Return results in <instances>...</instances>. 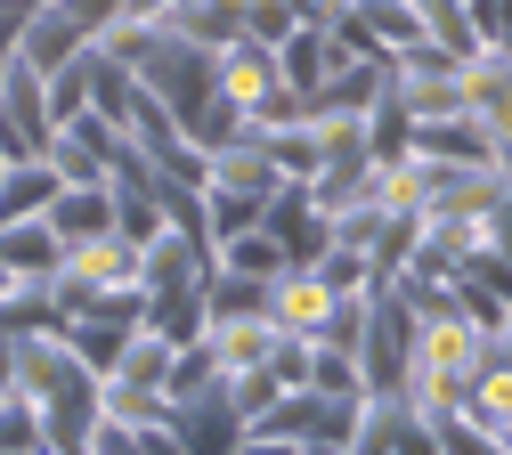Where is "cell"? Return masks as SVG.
Returning a JSON list of instances; mask_svg holds the SVG:
<instances>
[{
  "label": "cell",
  "mask_w": 512,
  "mask_h": 455,
  "mask_svg": "<svg viewBox=\"0 0 512 455\" xmlns=\"http://www.w3.org/2000/svg\"><path fill=\"white\" fill-rule=\"evenodd\" d=\"M106 49L139 74V90H147V98H163V114H171L179 130L220 98V82H212V57H220V49L187 41V33H171V25H114V33H106Z\"/></svg>",
  "instance_id": "6da1fadb"
},
{
  "label": "cell",
  "mask_w": 512,
  "mask_h": 455,
  "mask_svg": "<svg viewBox=\"0 0 512 455\" xmlns=\"http://www.w3.org/2000/svg\"><path fill=\"white\" fill-rule=\"evenodd\" d=\"M488 366V334L464 317V301L456 309H439V317H423L415 325V358H407V399L423 407V415H447L464 399V382Z\"/></svg>",
  "instance_id": "7a4b0ae2"
},
{
  "label": "cell",
  "mask_w": 512,
  "mask_h": 455,
  "mask_svg": "<svg viewBox=\"0 0 512 455\" xmlns=\"http://www.w3.org/2000/svg\"><path fill=\"white\" fill-rule=\"evenodd\" d=\"M277 187H285V171L269 163L261 139L220 147L212 171H204V220H212V244H220V236H244V228H261L269 204H277Z\"/></svg>",
  "instance_id": "3957f363"
},
{
  "label": "cell",
  "mask_w": 512,
  "mask_h": 455,
  "mask_svg": "<svg viewBox=\"0 0 512 455\" xmlns=\"http://www.w3.org/2000/svg\"><path fill=\"white\" fill-rule=\"evenodd\" d=\"M171 366H179V342H163V334H139L122 342V358L98 374V399H106V415H122V423H163L171 415Z\"/></svg>",
  "instance_id": "277c9868"
},
{
  "label": "cell",
  "mask_w": 512,
  "mask_h": 455,
  "mask_svg": "<svg viewBox=\"0 0 512 455\" xmlns=\"http://www.w3.org/2000/svg\"><path fill=\"white\" fill-rule=\"evenodd\" d=\"M415 301L399 285H374L366 293V325H358V374L366 390H407V358H415Z\"/></svg>",
  "instance_id": "5b68a950"
},
{
  "label": "cell",
  "mask_w": 512,
  "mask_h": 455,
  "mask_svg": "<svg viewBox=\"0 0 512 455\" xmlns=\"http://www.w3.org/2000/svg\"><path fill=\"white\" fill-rule=\"evenodd\" d=\"M358 407H366V399H342V390H285L269 415H252V439H285V447H326V439H342V447H350Z\"/></svg>",
  "instance_id": "8992f818"
},
{
  "label": "cell",
  "mask_w": 512,
  "mask_h": 455,
  "mask_svg": "<svg viewBox=\"0 0 512 455\" xmlns=\"http://www.w3.org/2000/svg\"><path fill=\"white\" fill-rule=\"evenodd\" d=\"M57 147V114H49V82L17 57L9 74H0V155L9 163H41Z\"/></svg>",
  "instance_id": "52a82bcc"
},
{
  "label": "cell",
  "mask_w": 512,
  "mask_h": 455,
  "mask_svg": "<svg viewBox=\"0 0 512 455\" xmlns=\"http://www.w3.org/2000/svg\"><path fill=\"white\" fill-rule=\"evenodd\" d=\"M139 325H147V285H122V293H98V301L66 325V342H74V358H82V366H98V374H106V366L122 358V342L139 334Z\"/></svg>",
  "instance_id": "ba28073f"
},
{
  "label": "cell",
  "mask_w": 512,
  "mask_h": 455,
  "mask_svg": "<svg viewBox=\"0 0 512 455\" xmlns=\"http://www.w3.org/2000/svg\"><path fill=\"white\" fill-rule=\"evenodd\" d=\"M171 431L187 439V455H236V447H244V407H236V390L212 382V390H196V399H179V407H171Z\"/></svg>",
  "instance_id": "9c48e42d"
},
{
  "label": "cell",
  "mask_w": 512,
  "mask_h": 455,
  "mask_svg": "<svg viewBox=\"0 0 512 455\" xmlns=\"http://www.w3.org/2000/svg\"><path fill=\"white\" fill-rule=\"evenodd\" d=\"M334 309H342V293L317 277L309 260H293L285 277H269V325H277V334H301V342H309V334H326Z\"/></svg>",
  "instance_id": "30bf717a"
},
{
  "label": "cell",
  "mask_w": 512,
  "mask_h": 455,
  "mask_svg": "<svg viewBox=\"0 0 512 455\" xmlns=\"http://www.w3.org/2000/svg\"><path fill=\"white\" fill-rule=\"evenodd\" d=\"M277 325L269 317H212L204 325V350H212V366L228 374V382H244V374H261L269 358H277Z\"/></svg>",
  "instance_id": "8fae6325"
},
{
  "label": "cell",
  "mask_w": 512,
  "mask_h": 455,
  "mask_svg": "<svg viewBox=\"0 0 512 455\" xmlns=\"http://www.w3.org/2000/svg\"><path fill=\"white\" fill-rule=\"evenodd\" d=\"M277 65H285V82L301 90V106H309V90H317V82H334L342 65H350V41L326 33V25H293V33L277 41Z\"/></svg>",
  "instance_id": "7c38bea8"
},
{
  "label": "cell",
  "mask_w": 512,
  "mask_h": 455,
  "mask_svg": "<svg viewBox=\"0 0 512 455\" xmlns=\"http://www.w3.org/2000/svg\"><path fill=\"white\" fill-rule=\"evenodd\" d=\"M269 236H277L293 260H317V252L334 244V220L317 212V195H309L301 179H285V187H277V204H269Z\"/></svg>",
  "instance_id": "4fadbf2b"
},
{
  "label": "cell",
  "mask_w": 512,
  "mask_h": 455,
  "mask_svg": "<svg viewBox=\"0 0 512 455\" xmlns=\"http://www.w3.org/2000/svg\"><path fill=\"white\" fill-rule=\"evenodd\" d=\"M57 260H66V236L41 220H0V269L9 277H57Z\"/></svg>",
  "instance_id": "5bb4252c"
},
{
  "label": "cell",
  "mask_w": 512,
  "mask_h": 455,
  "mask_svg": "<svg viewBox=\"0 0 512 455\" xmlns=\"http://www.w3.org/2000/svg\"><path fill=\"white\" fill-rule=\"evenodd\" d=\"M204 325H212V309H204V285H155L147 293V334H163V342H204Z\"/></svg>",
  "instance_id": "9a60e30c"
},
{
  "label": "cell",
  "mask_w": 512,
  "mask_h": 455,
  "mask_svg": "<svg viewBox=\"0 0 512 455\" xmlns=\"http://www.w3.org/2000/svg\"><path fill=\"white\" fill-rule=\"evenodd\" d=\"M49 228L66 236V244H90V236H114V187H57V204H49Z\"/></svg>",
  "instance_id": "2e32d148"
},
{
  "label": "cell",
  "mask_w": 512,
  "mask_h": 455,
  "mask_svg": "<svg viewBox=\"0 0 512 455\" xmlns=\"http://www.w3.org/2000/svg\"><path fill=\"white\" fill-rule=\"evenodd\" d=\"M155 25H171V33H187V41H204V49H228V41L244 33V0H171Z\"/></svg>",
  "instance_id": "e0dca14e"
},
{
  "label": "cell",
  "mask_w": 512,
  "mask_h": 455,
  "mask_svg": "<svg viewBox=\"0 0 512 455\" xmlns=\"http://www.w3.org/2000/svg\"><path fill=\"white\" fill-rule=\"evenodd\" d=\"M57 187H66V179H57L49 155L41 163H9V171H0V220H41L57 204Z\"/></svg>",
  "instance_id": "ac0fdd59"
},
{
  "label": "cell",
  "mask_w": 512,
  "mask_h": 455,
  "mask_svg": "<svg viewBox=\"0 0 512 455\" xmlns=\"http://www.w3.org/2000/svg\"><path fill=\"white\" fill-rule=\"evenodd\" d=\"M220 269H244V277H285L293 269V252L269 236V220L261 228H244V236H220Z\"/></svg>",
  "instance_id": "d6986e66"
},
{
  "label": "cell",
  "mask_w": 512,
  "mask_h": 455,
  "mask_svg": "<svg viewBox=\"0 0 512 455\" xmlns=\"http://www.w3.org/2000/svg\"><path fill=\"white\" fill-rule=\"evenodd\" d=\"M456 415H472L480 431H496L504 415H512V366L504 358H488L472 382H464V399H456Z\"/></svg>",
  "instance_id": "ffe728a7"
},
{
  "label": "cell",
  "mask_w": 512,
  "mask_h": 455,
  "mask_svg": "<svg viewBox=\"0 0 512 455\" xmlns=\"http://www.w3.org/2000/svg\"><path fill=\"white\" fill-rule=\"evenodd\" d=\"M204 309H212V317H269V277L212 269V285H204Z\"/></svg>",
  "instance_id": "44dd1931"
},
{
  "label": "cell",
  "mask_w": 512,
  "mask_h": 455,
  "mask_svg": "<svg viewBox=\"0 0 512 455\" xmlns=\"http://www.w3.org/2000/svg\"><path fill=\"white\" fill-rule=\"evenodd\" d=\"M90 49H98V41H90ZM90 49H82V57H66L57 74H41V82H49V114H57V122L90 114Z\"/></svg>",
  "instance_id": "7402d4cb"
},
{
  "label": "cell",
  "mask_w": 512,
  "mask_h": 455,
  "mask_svg": "<svg viewBox=\"0 0 512 455\" xmlns=\"http://www.w3.org/2000/svg\"><path fill=\"white\" fill-rule=\"evenodd\" d=\"M309 269L326 277V285H334L342 301H358V293H374V260H366V252H350V244H326V252L309 260Z\"/></svg>",
  "instance_id": "603a6c76"
},
{
  "label": "cell",
  "mask_w": 512,
  "mask_h": 455,
  "mask_svg": "<svg viewBox=\"0 0 512 455\" xmlns=\"http://www.w3.org/2000/svg\"><path fill=\"white\" fill-rule=\"evenodd\" d=\"M33 447H49L41 439V407L25 390H0V455H33Z\"/></svg>",
  "instance_id": "cb8c5ba5"
},
{
  "label": "cell",
  "mask_w": 512,
  "mask_h": 455,
  "mask_svg": "<svg viewBox=\"0 0 512 455\" xmlns=\"http://www.w3.org/2000/svg\"><path fill=\"white\" fill-rule=\"evenodd\" d=\"M439 423V455H504L496 447V431H480L472 415H456V407H447V415H431Z\"/></svg>",
  "instance_id": "d4e9b609"
},
{
  "label": "cell",
  "mask_w": 512,
  "mask_h": 455,
  "mask_svg": "<svg viewBox=\"0 0 512 455\" xmlns=\"http://www.w3.org/2000/svg\"><path fill=\"white\" fill-rule=\"evenodd\" d=\"M293 25H301V17H293V0H244V33H252V41H269V49H277Z\"/></svg>",
  "instance_id": "484cf974"
},
{
  "label": "cell",
  "mask_w": 512,
  "mask_h": 455,
  "mask_svg": "<svg viewBox=\"0 0 512 455\" xmlns=\"http://www.w3.org/2000/svg\"><path fill=\"white\" fill-rule=\"evenodd\" d=\"M82 455H147V439H139V423L98 415V431H90V447H82Z\"/></svg>",
  "instance_id": "4316f807"
},
{
  "label": "cell",
  "mask_w": 512,
  "mask_h": 455,
  "mask_svg": "<svg viewBox=\"0 0 512 455\" xmlns=\"http://www.w3.org/2000/svg\"><path fill=\"white\" fill-rule=\"evenodd\" d=\"M472 25L488 49H512V0H472Z\"/></svg>",
  "instance_id": "83f0119b"
},
{
  "label": "cell",
  "mask_w": 512,
  "mask_h": 455,
  "mask_svg": "<svg viewBox=\"0 0 512 455\" xmlns=\"http://www.w3.org/2000/svg\"><path fill=\"white\" fill-rule=\"evenodd\" d=\"M350 9H358V0H293V17H301V25H326V33H342Z\"/></svg>",
  "instance_id": "f1b7e54d"
},
{
  "label": "cell",
  "mask_w": 512,
  "mask_h": 455,
  "mask_svg": "<svg viewBox=\"0 0 512 455\" xmlns=\"http://www.w3.org/2000/svg\"><path fill=\"white\" fill-rule=\"evenodd\" d=\"M139 439H147V455H187V439L171 431V415L163 423H139Z\"/></svg>",
  "instance_id": "f546056e"
},
{
  "label": "cell",
  "mask_w": 512,
  "mask_h": 455,
  "mask_svg": "<svg viewBox=\"0 0 512 455\" xmlns=\"http://www.w3.org/2000/svg\"><path fill=\"white\" fill-rule=\"evenodd\" d=\"M163 9H171V0H122V25H155Z\"/></svg>",
  "instance_id": "4dcf8cb0"
},
{
  "label": "cell",
  "mask_w": 512,
  "mask_h": 455,
  "mask_svg": "<svg viewBox=\"0 0 512 455\" xmlns=\"http://www.w3.org/2000/svg\"><path fill=\"white\" fill-rule=\"evenodd\" d=\"M488 358H504V366H512V317H504L496 334H488Z\"/></svg>",
  "instance_id": "1f68e13d"
},
{
  "label": "cell",
  "mask_w": 512,
  "mask_h": 455,
  "mask_svg": "<svg viewBox=\"0 0 512 455\" xmlns=\"http://www.w3.org/2000/svg\"><path fill=\"white\" fill-rule=\"evenodd\" d=\"M496 447H504V455H512V415H504V423H496Z\"/></svg>",
  "instance_id": "d6a6232c"
},
{
  "label": "cell",
  "mask_w": 512,
  "mask_h": 455,
  "mask_svg": "<svg viewBox=\"0 0 512 455\" xmlns=\"http://www.w3.org/2000/svg\"><path fill=\"white\" fill-rule=\"evenodd\" d=\"M33 455H57V447H33Z\"/></svg>",
  "instance_id": "836d02e7"
}]
</instances>
